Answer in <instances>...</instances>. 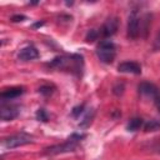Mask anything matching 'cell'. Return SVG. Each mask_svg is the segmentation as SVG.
I'll return each instance as SVG.
<instances>
[{
    "label": "cell",
    "mask_w": 160,
    "mask_h": 160,
    "mask_svg": "<svg viewBox=\"0 0 160 160\" xmlns=\"http://www.w3.org/2000/svg\"><path fill=\"white\" fill-rule=\"evenodd\" d=\"M160 129V120L158 119H151V120H148L145 124H144V130L145 131H156Z\"/></svg>",
    "instance_id": "obj_13"
},
{
    "label": "cell",
    "mask_w": 160,
    "mask_h": 160,
    "mask_svg": "<svg viewBox=\"0 0 160 160\" xmlns=\"http://www.w3.org/2000/svg\"><path fill=\"white\" fill-rule=\"evenodd\" d=\"M48 66L60 70H68L76 76H81L84 70V58L79 54H70V55H60L54 58Z\"/></svg>",
    "instance_id": "obj_1"
},
{
    "label": "cell",
    "mask_w": 160,
    "mask_h": 160,
    "mask_svg": "<svg viewBox=\"0 0 160 160\" xmlns=\"http://www.w3.org/2000/svg\"><path fill=\"white\" fill-rule=\"evenodd\" d=\"M26 18L24 15H14L11 18V21H21V20H25Z\"/></svg>",
    "instance_id": "obj_22"
},
{
    "label": "cell",
    "mask_w": 160,
    "mask_h": 160,
    "mask_svg": "<svg viewBox=\"0 0 160 160\" xmlns=\"http://www.w3.org/2000/svg\"><path fill=\"white\" fill-rule=\"evenodd\" d=\"M18 58H19V60H22V61H30V60H34V59L39 58V51L35 46L28 45V46L20 49V51L18 54Z\"/></svg>",
    "instance_id": "obj_8"
},
{
    "label": "cell",
    "mask_w": 160,
    "mask_h": 160,
    "mask_svg": "<svg viewBox=\"0 0 160 160\" xmlns=\"http://www.w3.org/2000/svg\"><path fill=\"white\" fill-rule=\"evenodd\" d=\"M99 36H100V32H99L98 30H95V29H91V30L88 31L85 40H86L88 42H94L95 40H98Z\"/></svg>",
    "instance_id": "obj_14"
},
{
    "label": "cell",
    "mask_w": 160,
    "mask_h": 160,
    "mask_svg": "<svg viewBox=\"0 0 160 160\" xmlns=\"http://www.w3.org/2000/svg\"><path fill=\"white\" fill-rule=\"evenodd\" d=\"M124 90H125V86H124L122 82H118V84H115L114 88H112V92H114L115 95H118V96H119V95H122Z\"/></svg>",
    "instance_id": "obj_17"
},
{
    "label": "cell",
    "mask_w": 160,
    "mask_h": 160,
    "mask_svg": "<svg viewBox=\"0 0 160 160\" xmlns=\"http://www.w3.org/2000/svg\"><path fill=\"white\" fill-rule=\"evenodd\" d=\"M154 104H155V106H156L158 111L160 112V91L154 96Z\"/></svg>",
    "instance_id": "obj_21"
},
{
    "label": "cell",
    "mask_w": 160,
    "mask_h": 160,
    "mask_svg": "<svg viewBox=\"0 0 160 160\" xmlns=\"http://www.w3.org/2000/svg\"><path fill=\"white\" fill-rule=\"evenodd\" d=\"M154 50H155V51L160 50V32L156 35V38H155V40H154Z\"/></svg>",
    "instance_id": "obj_20"
},
{
    "label": "cell",
    "mask_w": 160,
    "mask_h": 160,
    "mask_svg": "<svg viewBox=\"0 0 160 160\" xmlns=\"http://www.w3.org/2000/svg\"><path fill=\"white\" fill-rule=\"evenodd\" d=\"M118 28H119V20H118L116 18H109V19L104 22V25H102V28L100 29L99 32H100L101 36H104V38H110V36H112L114 34H116Z\"/></svg>",
    "instance_id": "obj_7"
},
{
    "label": "cell",
    "mask_w": 160,
    "mask_h": 160,
    "mask_svg": "<svg viewBox=\"0 0 160 160\" xmlns=\"http://www.w3.org/2000/svg\"><path fill=\"white\" fill-rule=\"evenodd\" d=\"M36 119H38L39 121L46 122V121L49 120V116H48V114H46V111H45L44 109H39V110L36 111Z\"/></svg>",
    "instance_id": "obj_16"
},
{
    "label": "cell",
    "mask_w": 160,
    "mask_h": 160,
    "mask_svg": "<svg viewBox=\"0 0 160 160\" xmlns=\"http://www.w3.org/2000/svg\"><path fill=\"white\" fill-rule=\"evenodd\" d=\"M84 138H85L84 134H72L65 142L46 148L44 150V154H46V155H58V154H62V152L75 151L79 146V141L82 140Z\"/></svg>",
    "instance_id": "obj_2"
},
{
    "label": "cell",
    "mask_w": 160,
    "mask_h": 160,
    "mask_svg": "<svg viewBox=\"0 0 160 160\" xmlns=\"http://www.w3.org/2000/svg\"><path fill=\"white\" fill-rule=\"evenodd\" d=\"M118 70L120 72H126V74H135V75L141 74V66L135 61H124L119 64Z\"/></svg>",
    "instance_id": "obj_10"
},
{
    "label": "cell",
    "mask_w": 160,
    "mask_h": 160,
    "mask_svg": "<svg viewBox=\"0 0 160 160\" xmlns=\"http://www.w3.org/2000/svg\"><path fill=\"white\" fill-rule=\"evenodd\" d=\"M98 59L104 64H111L115 59V44L111 40H101L95 50Z\"/></svg>",
    "instance_id": "obj_3"
},
{
    "label": "cell",
    "mask_w": 160,
    "mask_h": 160,
    "mask_svg": "<svg viewBox=\"0 0 160 160\" xmlns=\"http://www.w3.org/2000/svg\"><path fill=\"white\" fill-rule=\"evenodd\" d=\"M92 118H94V111H92L91 114L89 112V114H88V115H86V116L82 119V121L80 122V126H81V128H85V126H88V125L90 124V121H91V119H92Z\"/></svg>",
    "instance_id": "obj_19"
},
{
    "label": "cell",
    "mask_w": 160,
    "mask_h": 160,
    "mask_svg": "<svg viewBox=\"0 0 160 160\" xmlns=\"http://www.w3.org/2000/svg\"><path fill=\"white\" fill-rule=\"evenodd\" d=\"M25 92V89L22 86H14V88H9V89H4L0 94V99L1 101H6V100H12L19 98L20 95H22Z\"/></svg>",
    "instance_id": "obj_9"
},
{
    "label": "cell",
    "mask_w": 160,
    "mask_h": 160,
    "mask_svg": "<svg viewBox=\"0 0 160 160\" xmlns=\"http://www.w3.org/2000/svg\"><path fill=\"white\" fill-rule=\"evenodd\" d=\"M138 90H139V92H140L141 95H145V96H149V98H152V99H154V96L160 91L154 84H151V82H146V81L139 84Z\"/></svg>",
    "instance_id": "obj_11"
},
{
    "label": "cell",
    "mask_w": 160,
    "mask_h": 160,
    "mask_svg": "<svg viewBox=\"0 0 160 160\" xmlns=\"http://www.w3.org/2000/svg\"><path fill=\"white\" fill-rule=\"evenodd\" d=\"M140 18L136 11H132L129 15L128 20V36L130 39H136L140 35Z\"/></svg>",
    "instance_id": "obj_5"
},
{
    "label": "cell",
    "mask_w": 160,
    "mask_h": 160,
    "mask_svg": "<svg viewBox=\"0 0 160 160\" xmlns=\"http://www.w3.org/2000/svg\"><path fill=\"white\" fill-rule=\"evenodd\" d=\"M84 109H85V106H84V105L75 106V108L71 110V115H72L74 118H78L80 114H82V112H84Z\"/></svg>",
    "instance_id": "obj_18"
},
{
    "label": "cell",
    "mask_w": 160,
    "mask_h": 160,
    "mask_svg": "<svg viewBox=\"0 0 160 160\" xmlns=\"http://www.w3.org/2000/svg\"><path fill=\"white\" fill-rule=\"evenodd\" d=\"M32 140H34L32 135L21 131V132H18V134H14V135H10V136L5 138L2 140V145H4L5 149H14V148H18V146L30 144V142H32Z\"/></svg>",
    "instance_id": "obj_4"
},
{
    "label": "cell",
    "mask_w": 160,
    "mask_h": 160,
    "mask_svg": "<svg viewBox=\"0 0 160 160\" xmlns=\"http://www.w3.org/2000/svg\"><path fill=\"white\" fill-rule=\"evenodd\" d=\"M20 112V106L19 105H11L8 104L5 105L4 102L0 106V118L2 121H10L15 119Z\"/></svg>",
    "instance_id": "obj_6"
},
{
    "label": "cell",
    "mask_w": 160,
    "mask_h": 160,
    "mask_svg": "<svg viewBox=\"0 0 160 160\" xmlns=\"http://www.w3.org/2000/svg\"><path fill=\"white\" fill-rule=\"evenodd\" d=\"M44 25V21H40V22H35L34 25H32V28H38V26H42Z\"/></svg>",
    "instance_id": "obj_23"
},
{
    "label": "cell",
    "mask_w": 160,
    "mask_h": 160,
    "mask_svg": "<svg viewBox=\"0 0 160 160\" xmlns=\"http://www.w3.org/2000/svg\"><path fill=\"white\" fill-rule=\"evenodd\" d=\"M54 86L52 85H42V86H40L39 88V92L41 94V95H44V96H50L52 92H54Z\"/></svg>",
    "instance_id": "obj_15"
},
{
    "label": "cell",
    "mask_w": 160,
    "mask_h": 160,
    "mask_svg": "<svg viewBox=\"0 0 160 160\" xmlns=\"http://www.w3.org/2000/svg\"><path fill=\"white\" fill-rule=\"evenodd\" d=\"M141 126H144V120L141 118H132L128 125H126V130L128 131H136L139 130Z\"/></svg>",
    "instance_id": "obj_12"
}]
</instances>
